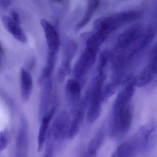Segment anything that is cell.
<instances>
[{"mask_svg": "<svg viewBox=\"0 0 157 157\" xmlns=\"http://www.w3.org/2000/svg\"><path fill=\"white\" fill-rule=\"evenodd\" d=\"M142 27L135 25L124 32L118 39L116 47V52L124 53L126 51L131 49L143 36Z\"/></svg>", "mask_w": 157, "mask_h": 157, "instance_id": "6", "label": "cell"}, {"mask_svg": "<svg viewBox=\"0 0 157 157\" xmlns=\"http://www.w3.org/2000/svg\"><path fill=\"white\" fill-rule=\"evenodd\" d=\"M55 147L54 144L47 139L45 142V151L42 157H53Z\"/></svg>", "mask_w": 157, "mask_h": 157, "instance_id": "21", "label": "cell"}, {"mask_svg": "<svg viewBox=\"0 0 157 157\" xmlns=\"http://www.w3.org/2000/svg\"><path fill=\"white\" fill-rule=\"evenodd\" d=\"M131 101V100L124 95L117 96L109 128V135L112 139L121 138L130 130L133 119Z\"/></svg>", "mask_w": 157, "mask_h": 157, "instance_id": "1", "label": "cell"}, {"mask_svg": "<svg viewBox=\"0 0 157 157\" xmlns=\"http://www.w3.org/2000/svg\"><path fill=\"white\" fill-rule=\"evenodd\" d=\"M112 32L108 17H102L97 19L93 24L91 32L100 44L104 42L108 36Z\"/></svg>", "mask_w": 157, "mask_h": 157, "instance_id": "10", "label": "cell"}, {"mask_svg": "<svg viewBox=\"0 0 157 157\" xmlns=\"http://www.w3.org/2000/svg\"><path fill=\"white\" fill-rule=\"evenodd\" d=\"M84 112L78 110L76 112L74 117L70 123L68 139L73 140L77 135L84 122Z\"/></svg>", "mask_w": 157, "mask_h": 157, "instance_id": "18", "label": "cell"}, {"mask_svg": "<svg viewBox=\"0 0 157 157\" xmlns=\"http://www.w3.org/2000/svg\"><path fill=\"white\" fill-rule=\"evenodd\" d=\"M66 90L69 96L73 99L77 101L79 98L81 93L80 83L75 79H70L66 84Z\"/></svg>", "mask_w": 157, "mask_h": 157, "instance_id": "19", "label": "cell"}, {"mask_svg": "<svg viewBox=\"0 0 157 157\" xmlns=\"http://www.w3.org/2000/svg\"><path fill=\"white\" fill-rule=\"evenodd\" d=\"M50 53L57 54L60 46V39L55 28L47 20H40Z\"/></svg>", "mask_w": 157, "mask_h": 157, "instance_id": "8", "label": "cell"}, {"mask_svg": "<svg viewBox=\"0 0 157 157\" xmlns=\"http://www.w3.org/2000/svg\"><path fill=\"white\" fill-rule=\"evenodd\" d=\"M139 13L136 11H129L120 12L108 17L112 32L122 26L136 20Z\"/></svg>", "mask_w": 157, "mask_h": 157, "instance_id": "9", "label": "cell"}, {"mask_svg": "<svg viewBox=\"0 0 157 157\" xmlns=\"http://www.w3.org/2000/svg\"><path fill=\"white\" fill-rule=\"evenodd\" d=\"M3 51L2 48L1 47V45H0V54H2ZM0 65H1V60H0Z\"/></svg>", "mask_w": 157, "mask_h": 157, "instance_id": "24", "label": "cell"}, {"mask_svg": "<svg viewBox=\"0 0 157 157\" xmlns=\"http://www.w3.org/2000/svg\"><path fill=\"white\" fill-rule=\"evenodd\" d=\"M106 136L104 128L100 129L91 138L86 150L81 157H96L100 149Z\"/></svg>", "mask_w": 157, "mask_h": 157, "instance_id": "12", "label": "cell"}, {"mask_svg": "<svg viewBox=\"0 0 157 157\" xmlns=\"http://www.w3.org/2000/svg\"><path fill=\"white\" fill-rule=\"evenodd\" d=\"M52 1L56 3H60L61 2L62 0H52Z\"/></svg>", "mask_w": 157, "mask_h": 157, "instance_id": "25", "label": "cell"}, {"mask_svg": "<svg viewBox=\"0 0 157 157\" xmlns=\"http://www.w3.org/2000/svg\"><path fill=\"white\" fill-rule=\"evenodd\" d=\"M29 141L28 127L26 119H21L20 127L16 140L14 157H29Z\"/></svg>", "mask_w": 157, "mask_h": 157, "instance_id": "7", "label": "cell"}, {"mask_svg": "<svg viewBox=\"0 0 157 157\" xmlns=\"http://www.w3.org/2000/svg\"><path fill=\"white\" fill-rule=\"evenodd\" d=\"M55 113L54 109L51 110L46 115L43 116L41 120V124L39 130L38 135V151H40L43 149L46 142L47 134L49 130V125L52 118Z\"/></svg>", "mask_w": 157, "mask_h": 157, "instance_id": "14", "label": "cell"}, {"mask_svg": "<svg viewBox=\"0 0 157 157\" xmlns=\"http://www.w3.org/2000/svg\"><path fill=\"white\" fill-rule=\"evenodd\" d=\"M70 123L68 114L66 112L62 113L57 116L49 130L46 139L52 141L55 147L62 144L68 138Z\"/></svg>", "mask_w": 157, "mask_h": 157, "instance_id": "5", "label": "cell"}, {"mask_svg": "<svg viewBox=\"0 0 157 157\" xmlns=\"http://www.w3.org/2000/svg\"><path fill=\"white\" fill-rule=\"evenodd\" d=\"M100 45L91 34L88 35L87 37L86 47L74 67V76L77 81L85 76L94 65Z\"/></svg>", "mask_w": 157, "mask_h": 157, "instance_id": "2", "label": "cell"}, {"mask_svg": "<svg viewBox=\"0 0 157 157\" xmlns=\"http://www.w3.org/2000/svg\"><path fill=\"white\" fill-rule=\"evenodd\" d=\"M21 94L22 100L26 102L29 100L33 89V80L29 73L22 69L20 72Z\"/></svg>", "mask_w": 157, "mask_h": 157, "instance_id": "15", "label": "cell"}, {"mask_svg": "<svg viewBox=\"0 0 157 157\" xmlns=\"http://www.w3.org/2000/svg\"><path fill=\"white\" fill-rule=\"evenodd\" d=\"M130 140L133 144L137 154L152 150L157 141L156 129L154 125L143 126Z\"/></svg>", "mask_w": 157, "mask_h": 157, "instance_id": "4", "label": "cell"}, {"mask_svg": "<svg viewBox=\"0 0 157 157\" xmlns=\"http://www.w3.org/2000/svg\"><path fill=\"white\" fill-rule=\"evenodd\" d=\"M8 132L6 129L0 132V152L6 148L9 143Z\"/></svg>", "mask_w": 157, "mask_h": 157, "instance_id": "20", "label": "cell"}, {"mask_svg": "<svg viewBox=\"0 0 157 157\" xmlns=\"http://www.w3.org/2000/svg\"><path fill=\"white\" fill-rule=\"evenodd\" d=\"M136 154L135 147L129 140L120 144L110 157H133Z\"/></svg>", "mask_w": 157, "mask_h": 157, "instance_id": "16", "label": "cell"}, {"mask_svg": "<svg viewBox=\"0 0 157 157\" xmlns=\"http://www.w3.org/2000/svg\"><path fill=\"white\" fill-rule=\"evenodd\" d=\"M11 3V0H0V5L4 8L9 7Z\"/></svg>", "mask_w": 157, "mask_h": 157, "instance_id": "23", "label": "cell"}, {"mask_svg": "<svg viewBox=\"0 0 157 157\" xmlns=\"http://www.w3.org/2000/svg\"><path fill=\"white\" fill-rule=\"evenodd\" d=\"M105 79V74L99 73L95 78L90 93L89 105L87 117L88 121L90 124L97 120L101 113V102L103 99L102 89Z\"/></svg>", "mask_w": 157, "mask_h": 157, "instance_id": "3", "label": "cell"}, {"mask_svg": "<svg viewBox=\"0 0 157 157\" xmlns=\"http://www.w3.org/2000/svg\"><path fill=\"white\" fill-rule=\"evenodd\" d=\"M100 2V0H88L87 8L84 17L77 25L76 30H80L89 23L94 13L98 8Z\"/></svg>", "mask_w": 157, "mask_h": 157, "instance_id": "17", "label": "cell"}, {"mask_svg": "<svg viewBox=\"0 0 157 157\" xmlns=\"http://www.w3.org/2000/svg\"><path fill=\"white\" fill-rule=\"evenodd\" d=\"M10 17L13 21L17 23L20 24V19L18 13L16 11H13L10 12Z\"/></svg>", "mask_w": 157, "mask_h": 157, "instance_id": "22", "label": "cell"}, {"mask_svg": "<svg viewBox=\"0 0 157 157\" xmlns=\"http://www.w3.org/2000/svg\"><path fill=\"white\" fill-rule=\"evenodd\" d=\"M2 21L5 28L16 39L22 43L26 42V36L20 26V24L16 23L10 17L6 15L3 16Z\"/></svg>", "mask_w": 157, "mask_h": 157, "instance_id": "13", "label": "cell"}, {"mask_svg": "<svg viewBox=\"0 0 157 157\" xmlns=\"http://www.w3.org/2000/svg\"><path fill=\"white\" fill-rule=\"evenodd\" d=\"M150 63L144 69L135 79V83L138 86H146L151 82L156 75V50L155 52Z\"/></svg>", "mask_w": 157, "mask_h": 157, "instance_id": "11", "label": "cell"}]
</instances>
